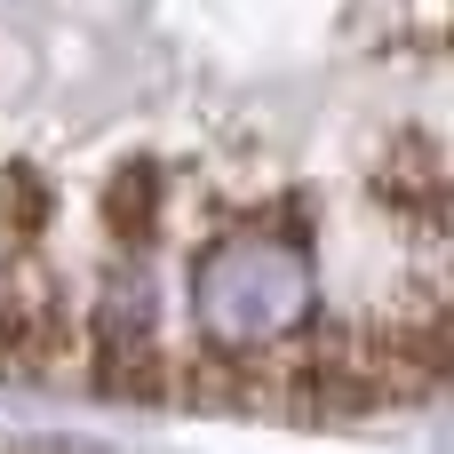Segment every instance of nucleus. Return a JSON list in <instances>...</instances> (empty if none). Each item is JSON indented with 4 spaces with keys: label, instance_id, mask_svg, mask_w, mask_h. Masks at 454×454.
<instances>
[{
    "label": "nucleus",
    "instance_id": "f257e3e1",
    "mask_svg": "<svg viewBox=\"0 0 454 454\" xmlns=\"http://www.w3.org/2000/svg\"><path fill=\"white\" fill-rule=\"evenodd\" d=\"M454 184L168 0H0V359L144 391H399L447 351Z\"/></svg>",
    "mask_w": 454,
    "mask_h": 454
}]
</instances>
